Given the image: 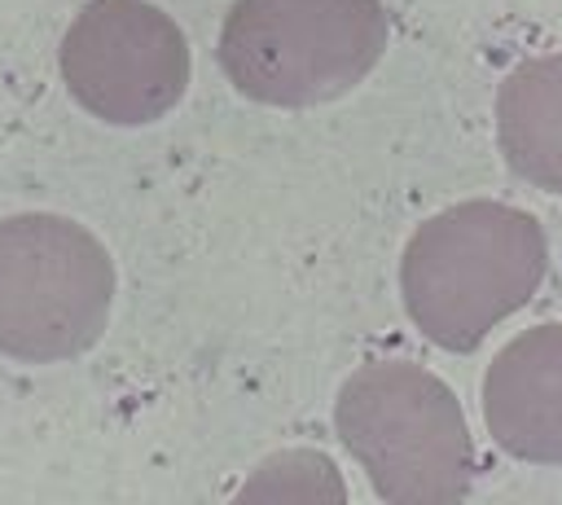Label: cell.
<instances>
[{
  "mask_svg": "<svg viewBox=\"0 0 562 505\" xmlns=\"http://www.w3.org/2000/svg\"><path fill=\"white\" fill-rule=\"evenodd\" d=\"M492 439L536 465H562V325L522 329L483 378Z\"/></svg>",
  "mask_w": 562,
  "mask_h": 505,
  "instance_id": "cell-6",
  "label": "cell"
},
{
  "mask_svg": "<svg viewBox=\"0 0 562 505\" xmlns=\"http://www.w3.org/2000/svg\"><path fill=\"white\" fill-rule=\"evenodd\" d=\"M334 426L391 505H452L470 492L465 413L452 386L422 364L378 360L356 369L338 391Z\"/></svg>",
  "mask_w": 562,
  "mask_h": 505,
  "instance_id": "cell-2",
  "label": "cell"
},
{
  "mask_svg": "<svg viewBox=\"0 0 562 505\" xmlns=\"http://www.w3.org/2000/svg\"><path fill=\"white\" fill-rule=\"evenodd\" d=\"M544 259L536 215L505 202H457L408 237L400 259L404 307L430 343L470 351L536 294Z\"/></svg>",
  "mask_w": 562,
  "mask_h": 505,
  "instance_id": "cell-1",
  "label": "cell"
},
{
  "mask_svg": "<svg viewBox=\"0 0 562 505\" xmlns=\"http://www.w3.org/2000/svg\"><path fill=\"white\" fill-rule=\"evenodd\" d=\"M386 48L378 0H237L220 31L228 83L263 105H325L351 92Z\"/></svg>",
  "mask_w": 562,
  "mask_h": 505,
  "instance_id": "cell-3",
  "label": "cell"
},
{
  "mask_svg": "<svg viewBox=\"0 0 562 505\" xmlns=\"http://www.w3.org/2000/svg\"><path fill=\"white\" fill-rule=\"evenodd\" d=\"M114 263L75 220L26 211L0 220V351L53 364L88 351L110 321Z\"/></svg>",
  "mask_w": 562,
  "mask_h": 505,
  "instance_id": "cell-4",
  "label": "cell"
},
{
  "mask_svg": "<svg viewBox=\"0 0 562 505\" xmlns=\"http://www.w3.org/2000/svg\"><path fill=\"white\" fill-rule=\"evenodd\" d=\"M61 79L88 114L140 127L184 97L189 44L145 0H88L61 40Z\"/></svg>",
  "mask_w": 562,
  "mask_h": 505,
  "instance_id": "cell-5",
  "label": "cell"
},
{
  "mask_svg": "<svg viewBox=\"0 0 562 505\" xmlns=\"http://www.w3.org/2000/svg\"><path fill=\"white\" fill-rule=\"evenodd\" d=\"M496 141L514 176L562 193V53L509 70L496 92Z\"/></svg>",
  "mask_w": 562,
  "mask_h": 505,
  "instance_id": "cell-7",
  "label": "cell"
}]
</instances>
